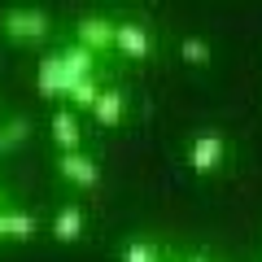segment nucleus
I'll list each match as a JSON object with an SVG mask.
<instances>
[{
	"label": "nucleus",
	"instance_id": "ddd939ff",
	"mask_svg": "<svg viewBox=\"0 0 262 262\" xmlns=\"http://www.w3.org/2000/svg\"><path fill=\"white\" fill-rule=\"evenodd\" d=\"M31 136V122L27 118H13V122H5V127H0V153H9L13 144H22Z\"/></svg>",
	"mask_w": 262,
	"mask_h": 262
},
{
	"label": "nucleus",
	"instance_id": "1a4fd4ad",
	"mask_svg": "<svg viewBox=\"0 0 262 262\" xmlns=\"http://www.w3.org/2000/svg\"><path fill=\"white\" fill-rule=\"evenodd\" d=\"M122 114H127V101H122V92H118V88H105V92H101V101L92 105V118L101 122V127H118V122H122Z\"/></svg>",
	"mask_w": 262,
	"mask_h": 262
},
{
	"label": "nucleus",
	"instance_id": "2eb2a0df",
	"mask_svg": "<svg viewBox=\"0 0 262 262\" xmlns=\"http://www.w3.org/2000/svg\"><path fill=\"white\" fill-rule=\"evenodd\" d=\"M122 262H158V253H153V245L136 241V245H127V258Z\"/></svg>",
	"mask_w": 262,
	"mask_h": 262
},
{
	"label": "nucleus",
	"instance_id": "4468645a",
	"mask_svg": "<svg viewBox=\"0 0 262 262\" xmlns=\"http://www.w3.org/2000/svg\"><path fill=\"white\" fill-rule=\"evenodd\" d=\"M179 53H184L188 66H210V44H206V39H196V35H188Z\"/></svg>",
	"mask_w": 262,
	"mask_h": 262
},
{
	"label": "nucleus",
	"instance_id": "7ed1b4c3",
	"mask_svg": "<svg viewBox=\"0 0 262 262\" xmlns=\"http://www.w3.org/2000/svg\"><path fill=\"white\" fill-rule=\"evenodd\" d=\"M35 88L39 96H66V66H61V53H48L39 57V70H35Z\"/></svg>",
	"mask_w": 262,
	"mask_h": 262
},
{
	"label": "nucleus",
	"instance_id": "f03ea898",
	"mask_svg": "<svg viewBox=\"0 0 262 262\" xmlns=\"http://www.w3.org/2000/svg\"><path fill=\"white\" fill-rule=\"evenodd\" d=\"M5 35L18 39V44H35L48 35V18L39 9H9L5 13Z\"/></svg>",
	"mask_w": 262,
	"mask_h": 262
},
{
	"label": "nucleus",
	"instance_id": "423d86ee",
	"mask_svg": "<svg viewBox=\"0 0 262 262\" xmlns=\"http://www.w3.org/2000/svg\"><path fill=\"white\" fill-rule=\"evenodd\" d=\"M61 66H66V88H75V83H83V79H92V53L88 48H79V44H70L61 53ZM70 96V92H66Z\"/></svg>",
	"mask_w": 262,
	"mask_h": 262
},
{
	"label": "nucleus",
	"instance_id": "f3484780",
	"mask_svg": "<svg viewBox=\"0 0 262 262\" xmlns=\"http://www.w3.org/2000/svg\"><path fill=\"white\" fill-rule=\"evenodd\" d=\"M0 201H5V192H0Z\"/></svg>",
	"mask_w": 262,
	"mask_h": 262
},
{
	"label": "nucleus",
	"instance_id": "f257e3e1",
	"mask_svg": "<svg viewBox=\"0 0 262 262\" xmlns=\"http://www.w3.org/2000/svg\"><path fill=\"white\" fill-rule=\"evenodd\" d=\"M223 153H227L223 136H219V131H201V136L188 144V166H192L196 175H214V170L223 166Z\"/></svg>",
	"mask_w": 262,
	"mask_h": 262
},
{
	"label": "nucleus",
	"instance_id": "9d476101",
	"mask_svg": "<svg viewBox=\"0 0 262 262\" xmlns=\"http://www.w3.org/2000/svg\"><path fill=\"white\" fill-rule=\"evenodd\" d=\"M53 236H57L61 245L79 241V236H83V210H79V206H66L61 214L53 219Z\"/></svg>",
	"mask_w": 262,
	"mask_h": 262
},
{
	"label": "nucleus",
	"instance_id": "20e7f679",
	"mask_svg": "<svg viewBox=\"0 0 262 262\" xmlns=\"http://www.w3.org/2000/svg\"><path fill=\"white\" fill-rule=\"evenodd\" d=\"M114 35H118V27L105 18H83L79 22V48H88V53H101V48H114Z\"/></svg>",
	"mask_w": 262,
	"mask_h": 262
},
{
	"label": "nucleus",
	"instance_id": "f8f14e48",
	"mask_svg": "<svg viewBox=\"0 0 262 262\" xmlns=\"http://www.w3.org/2000/svg\"><path fill=\"white\" fill-rule=\"evenodd\" d=\"M101 92H105V88L96 83V79H83V83L70 88V101H75V110H92V105L101 101Z\"/></svg>",
	"mask_w": 262,
	"mask_h": 262
},
{
	"label": "nucleus",
	"instance_id": "0eeeda50",
	"mask_svg": "<svg viewBox=\"0 0 262 262\" xmlns=\"http://www.w3.org/2000/svg\"><path fill=\"white\" fill-rule=\"evenodd\" d=\"M114 48H122L127 57H149V31L140 27V22H122L118 27V35H114Z\"/></svg>",
	"mask_w": 262,
	"mask_h": 262
},
{
	"label": "nucleus",
	"instance_id": "9b49d317",
	"mask_svg": "<svg viewBox=\"0 0 262 262\" xmlns=\"http://www.w3.org/2000/svg\"><path fill=\"white\" fill-rule=\"evenodd\" d=\"M35 219H31V214H22V210H18V214H5V210H0V236H18V241H31V236H35Z\"/></svg>",
	"mask_w": 262,
	"mask_h": 262
},
{
	"label": "nucleus",
	"instance_id": "39448f33",
	"mask_svg": "<svg viewBox=\"0 0 262 262\" xmlns=\"http://www.w3.org/2000/svg\"><path fill=\"white\" fill-rule=\"evenodd\" d=\"M57 170H61L70 184H79V188H92L96 179H101V170H96V162L88 158V153H61Z\"/></svg>",
	"mask_w": 262,
	"mask_h": 262
},
{
	"label": "nucleus",
	"instance_id": "6e6552de",
	"mask_svg": "<svg viewBox=\"0 0 262 262\" xmlns=\"http://www.w3.org/2000/svg\"><path fill=\"white\" fill-rule=\"evenodd\" d=\"M53 140L61 144V153H79L83 131H79V118H75L70 110H57V114H53Z\"/></svg>",
	"mask_w": 262,
	"mask_h": 262
},
{
	"label": "nucleus",
	"instance_id": "dca6fc26",
	"mask_svg": "<svg viewBox=\"0 0 262 262\" xmlns=\"http://www.w3.org/2000/svg\"><path fill=\"white\" fill-rule=\"evenodd\" d=\"M192 262H210V258H192Z\"/></svg>",
	"mask_w": 262,
	"mask_h": 262
}]
</instances>
